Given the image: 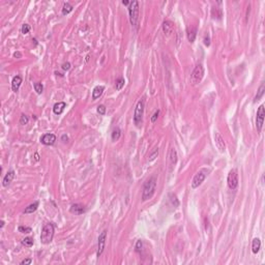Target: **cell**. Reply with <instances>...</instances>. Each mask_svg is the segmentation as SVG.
I'll use <instances>...</instances> for the list:
<instances>
[{
  "mask_svg": "<svg viewBox=\"0 0 265 265\" xmlns=\"http://www.w3.org/2000/svg\"><path fill=\"white\" fill-rule=\"evenodd\" d=\"M155 187H156V179L154 176H151L144 183L143 193H142V201L145 202L152 198V196L154 195V192H155Z\"/></svg>",
  "mask_w": 265,
  "mask_h": 265,
  "instance_id": "6da1fadb",
  "label": "cell"
},
{
  "mask_svg": "<svg viewBox=\"0 0 265 265\" xmlns=\"http://www.w3.org/2000/svg\"><path fill=\"white\" fill-rule=\"evenodd\" d=\"M128 14H130V21L132 27H136V30L138 29L139 24V2L132 1L128 6Z\"/></svg>",
  "mask_w": 265,
  "mask_h": 265,
  "instance_id": "7a4b0ae2",
  "label": "cell"
},
{
  "mask_svg": "<svg viewBox=\"0 0 265 265\" xmlns=\"http://www.w3.org/2000/svg\"><path fill=\"white\" fill-rule=\"evenodd\" d=\"M54 237V226L51 223H48L43 227L40 234V241L44 244H49Z\"/></svg>",
  "mask_w": 265,
  "mask_h": 265,
  "instance_id": "3957f363",
  "label": "cell"
},
{
  "mask_svg": "<svg viewBox=\"0 0 265 265\" xmlns=\"http://www.w3.org/2000/svg\"><path fill=\"white\" fill-rule=\"evenodd\" d=\"M144 105H145V101L144 99H141L139 101L136 106L135 109V114H134V122L137 126H140V123L142 122V118H143V114H144Z\"/></svg>",
  "mask_w": 265,
  "mask_h": 265,
  "instance_id": "277c9868",
  "label": "cell"
},
{
  "mask_svg": "<svg viewBox=\"0 0 265 265\" xmlns=\"http://www.w3.org/2000/svg\"><path fill=\"white\" fill-rule=\"evenodd\" d=\"M204 77V67L202 64H198L194 69L192 75H191V83L193 85H196L202 81Z\"/></svg>",
  "mask_w": 265,
  "mask_h": 265,
  "instance_id": "5b68a950",
  "label": "cell"
},
{
  "mask_svg": "<svg viewBox=\"0 0 265 265\" xmlns=\"http://www.w3.org/2000/svg\"><path fill=\"white\" fill-rule=\"evenodd\" d=\"M209 171L207 170V169H202V170H200L199 172H197V174L194 176V178H193L192 180V187L193 189H197V187H199V185H202V182L205 180L206 176H207V174H208Z\"/></svg>",
  "mask_w": 265,
  "mask_h": 265,
  "instance_id": "8992f818",
  "label": "cell"
},
{
  "mask_svg": "<svg viewBox=\"0 0 265 265\" xmlns=\"http://www.w3.org/2000/svg\"><path fill=\"white\" fill-rule=\"evenodd\" d=\"M227 182H228V187L234 191L237 189L238 187V174H237V171L235 169L231 170L228 174V178H227Z\"/></svg>",
  "mask_w": 265,
  "mask_h": 265,
  "instance_id": "52a82bcc",
  "label": "cell"
},
{
  "mask_svg": "<svg viewBox=\"0 0 265 265\" xmlns=\"http://www.w3.org/2000/svg\"><path fill=\"white\" fill-rule=\"evenodd\" d=\"M264 116H265V108L264 105H261L258 108L257 111V117H256V128L259 132H261L263 126V122H264Z\"/></svg>",
  "mask_w": 265,
  "mask_h": 265,
  "instance_id": "ba28073f",
  "label": "cell"
},
{
  "mask_svg": "<svg viewBox=\"0 0 265 265\" xmlns=\"http://www.w3.org/2000/svg\"><path fill=\"white\" fill-rule=\"evenodd\" d=\"M106 239H107V231H103L99 236V242H97V257H101L105 250V244H106Z\"/></svg>",
  "mask_w": 265,
  "mask_h": 265,
  "instance_id": "9c48e42d",
  "label": "cell"
},
{
  "mask_svg": "<svg viewBox=\"0 0 265 265\" xmlns=\"http://www.w3.org/2000/svg\"><path fill=\"white\" fill-rule=\"evenodd\" d=\"M214 141H215V145L218 147V149L220 150L221 152H224L226 149V144H225V141L223 139V137L221 136L220 132H215L214 134Z\"/></svg>",
  "mask_w": 265,
  "mask_h": 265,
  "instance_id": "30bf717a",
  "label": "cell"
},
{
  "mask_svg": "<svg viewBox=\"0 0 265 265\" xmlns=\"http://www.w3.org/2000/svg\"><path fill=\"white\" fill-rule=\"evenodd\" d=\"M40 142L45 145H53L56 142V136L54 134H46L40 138Z\"/></svg>",
  "mask_w": 265,
  "mask_h": 265,
  "instance_id": "8fae6325",
  "label": "cell"
},
{
  "mask_svg": "<svg viewBox=\"0 0 265 265\" xmlns=\"http://www.w3.org/2000/svg\"><path fill=\"white\" fill-rule=\"evenodd\" d=\"M69 211H71V213H75V214H83V213L86 211V208L85 206L82 205V204H73V205L71 206V208H69Z\"/></svg>",
  "mask_w": 265,
  "mask_h": 265,
  "instance_id": "7c38bea8",
  "label": "cell"
},
{
  "mask_svg": "<svg viewBox=\"0 0 265 265\" xmlns=\"http://www.w3.org/2000/svg\"><path fill=\"white\" fill-rule=\"evenodd\" d=\"M15 175H16V173H15L14 170L8 171V172L5 174L4 178H3V181H2V185H3V187H7V185H10V182H12V179L15 178Z\"/></svg>",
  "mask_w": 265,
  "mask_h": 265,
  "instance_id": "4fadbf2b",
  "label": "cell"
},
{
  "mask_svg": "<svg viewBox=\"0 0 265 265\" xmlns=\"http://www.w3.org/2000/svg\"><path fill=\"white\" fill-rule=\"evenodd\" d=\"M173 28H174V24L171 21H165L163 23V31L167 35H170L171 33H172Z\"/></svg>",
  "mask_w": 265,
  "mask_h": 265,
  "instance_id": "5bb4252c",
  "label": "cell"
},
{
  "mask_svg": "<svg viewBox=\"0 0 265 265\" xmlns=\"http://www.w3.org/2000/svg\"><path fill=\"white\" fill-rule=\"evenodd\" d=\"M65 107H66V104L64 102L57 103V104H55L54 107H53V112H54L56 115H60V114L64 111V108H65Z\"/></svg>",
  "mask_w": 265,
  "mask_h": 265,
  "instance_id": "9a60e30c",
  "label": "cell"
},
{
  "mask_svg": "<svg viewBox=\"0 0 265 265\" xmlns=\"http://www.w3.org/2000/svg\"><path fill=\"white\" fill-rule=\"evenodd\" d=\"M21 83H22V78L21 76H16L14 77L12 81V91L17 92L19 90L20 86H21Z\"/></svg>",
  "mask_w": 265,
  "mask_h": 265,
  "instance_id": "2e32d148",
  "label": "cell"
},
{
  "mask_svg": "<svg viewBox=\"0 0 265 265\" xmlns=\"http://www.w3.org/2000/svg\"><path fill=\"white\" fill-rule=\"evenodd\" d=\"M105 90V87L104 86H96V87H94V89H93L92 91V99H97L101 95L103 94V92H104Z\"/></svg>",
  "mask_w": 265,
  "mask_h": 265,
  "instance_id": "e0dca14e",
  "label": "cell"
},
{
  "mask_svg": "<svg viewBox=\"0 0 265 265\" xmlns=\"http://www.w3.org/2000/svg\"><path fill=\"white\" fill-rule=\"evenodd\" d=\"M261 248V241L259 238H254L253 242H252V252L254 254H257L259 252Z\"/></svg>",
  "mask_w": 265,
  "mask_h": 265,
  "instance_id": "ac0fdd59",
  "label": "cell"
},
{
  "mask_svg": "<svg viewBox=\"0 0 265 265\" xmlns=\"http://www.w3.org/2000/svg\"><path fill=\"white\" fill-rule=\"evenodd\" d=\"M38 207V202L35 201L34 203L30 204V205L28 206V207H26L25 208V210H24V213H26V214H29V213H33L34 211L37 209Z\"/></svg>",
  "mask_w": 265,
  "mask_h": 265,
  "instance_id": "d6986e66",
  "label": "cell"
},
{
  "mask_svg": "<svg viewBox=\"0 0 265 265\" xmlns=\"http://www.w3.org/2000/svg\"><path fill=\"white\" fill-rule=\"evenodd\" d=\"M264 92H265V86H264V83H263V84H261L258 91H257V94H256L255 99H254V102H258L259 99H261V97L264 95Z\"/></svg>",
  "mask_w": 265,
  "mask_h": 265,
  "instance_id": "ffe728a7",
  "label": "cell"
},
{
  "mask_svg": "<svg viewBox=\"0 0 265 265\" xmlns=\"http://www.w3.org/2000/svg\"><path fill=\"white\" fill-rule=\"evenodd\" d=\"M196 35H197V28L196 27H194V28H192L191 30L187 31V38H189V43H194L195 38H196Z\"/></svg>",
  "mask_w": 265,
  "mask_h": 265,
  "instance_id": "44dd1931",
  "label": "cell"
},
{
  "mask_svg": "<svg viewBox=\"0 0 265 265\" xmlns=\"http://www.w3.org/2000/svg\"><path fill=\"white\" fill-rule=\"evenodd\" d=\"M120 136H121V130L119 128H115L113 130H112L111 137H112V140H113V141H118Z\"/></svg>",
  "mask_w": 265,
  "mask_h": 265,
  "instance_id": "7402d4cb",
  "label": "cell"
},
{
  "mask_svg": "<svg viewBox=\"0 0 265 265\" xmlns=\"http://www.w3.org/2000/svg\"><path fill=\"white\" fill-rule=\"evenodd\" d=\"M170 162L172 165H175L176 163H177V152H176V150L174 148H172L170 150Z\"/></svg>",
  "mask_w": 265,
  "mask_h": 265,
  "instance_id": "603a6c76",
  "label": "cell"
},
{
  "mask_svg": "<svg viewBox=\"0 0 265 265\" xmlns=\"http://www.w3.org/2000/svg\"><path fill=\"white\" fill-rule=\"evenodd\" d=\"M73 10V6L69 4V2H66L63 4V7H62V15H67Z\"/></svg>",
  "mask_w": 265,
  "mask_h": 265,
  "instance_id": "cb8c5ba5",
  "label": "cell"
},
{
  "mask_svg": "<svg viewBox=\"0 0 265 265\" xmlns=\"http://www.w3.org/2000/svg\"><path fill=\"white\" fill-rule=\"evenodd\" d=\"M124 83H126V80H124V78H119L116 80V84H115V87H116V90H120L121 88L124 86Z\"/></svg>",
  "mask_w": 265,
  "mask_h": 265,
  "instance_id": "d4e9b609",
  "label": "cell"
},
{
  "mask_svg": "<svg viewBox=\"0 0 265 265\" xmlns=\"http://www.w3.org/2000/svg\"><path fill=\"white\" fill-rule=\"evenodd\" d=\"M169 198H170L171 203H172V205L174 206V207H178V206H179V201H178V199H177V197H176V195L170 194V195H169Z\"/></svg>",
  "mask_w": 265,
  "mask_h": 265,
  "instance_id": "484cf974",
  "label": "cell"
},
{
  "mask_svg": "<svg viewBox=\"0 0 265 265\" xmlns=\"http://www.w3.org/2000/svg\"><path fill=\"white\" fill-rule=\"evenodd\" d=\"M22 244L25 246L30 248V246H33V239L31 238V237H25V238L22 240Z\"/></svg>",
  "mask_w": 265,
  "mask_h": 265,
  "instance_id": "4316f807",
  "label": "cell"
},
{
  "mask_svg": "<svg viewBox=\"0 0 265 265\" xmlns=\"http://www.w3.org/2000/svg\"><path fill=\"white\" fill-rule=\"evenodd\" d=\"M157 155H159V148H154V150L151 152V153L149 154V157H148V161L149 162H152L154 161V160L157 157Z\"/></svg>",
  "mask_w": 265,
  "mask_h": 265,
  "instance_id": "83f0119b",
  "label": "cell"
},
{
  "mask_svg": "<svg viewBox=\"0 0 265 265\" xmlns=\"http://www.w3.org/2000/svg\"><path fill=\"white\" fill-rule=\"evenodd\" d=\"M33 87H34V89H35V91H36L37 94H40V93L43 92L44 86H43L42 83H34V84H33Z\"/></svg>",
  "mask_w": 265,
  "mask_h": 265,
  "instance_id": "f1b7e54d",
  "label": "cell"
},
{
  "mask_svg": "<svg viewBox=\"0 0 265 265\" xmlns=\"http://www.w3.org/2000/svg\"><path fill=\"white\" fill-rule=\"evenodd\" d=\"M29 121L28 119V116H26L25 114H22L21 115V118H20V124H22V126H25V124H27Z\"/></svg>",
  "mask_w": 265,
  "mask_h": 265,
  "instance_id": "f546056e",
  "label": "cell"
},
{
  "mask_svg": "<svg viewBox=\"0 0 265 265\" xmlns=\"http://www.w3.org/2000/svg\"><path fill=\"white\" fill-rule=\"evenodd\" d=\"M18 230H19V232H21V233H30V232L32 231L30 227H25V226H20V227L18 228Z\"/></svg>",
  "mask_w": 265,
  "mask_h": 265,
  "instance_id": "4dcf8cb0",
  "label": "cell"
},
{
  "mask_svg": "<svg viewBox=\"0 0 265 265\" xmlns=\"http://www.w3.org/2000/svg\"><path fill=\"white\" fill-rule=\"evenodd\" d=\"M97 113H99L101 115H105V113H106V107L104 105H99L97 107Z\"/></svg>",
  "mask_w": 265,
  "mask_h": 265,
  "instance_id": "1f68e13d",
  "label": "cell"
},
{
  "mask_svg": "<svg viewBox=\"0 0 265 265\" xmlns=\"http://www.w3.org/2000/svg\"><path fill=\"white\" fill-rule=\"evenodd\" d=\"M160 113H161L160 110H156V111L153 113V115H152V117H151V122L152 123H154L156 120H157V118H159V116H160Z\"/></svg>",
  "mask_w": 265,
  "mask_h": 265,
  "instance_id": "d6a6232c",
  "label": "cell"
},
{
  "mask_svg": "<svg viewBox=\"0 0 265 265\" xmlns=\"http://www.w3.org/2000/svg\"><path fill=\"white\" fill-rule=\"evenodd\" d=\"M29 30H30V26H29L28 24H24L23 26H22L21 31L23 34H27V33L29 32Z\"/></svg>",
  "mask_w": 265,
  "mask_h": 265,
  "instance_id": "836d02e7",
  "label": "cell"
},
{
  "mask_svg": "<svg viewBox=\"0 0 265 265\" xmlns=\"http://www.w3.org/2000/svg\"><path fill=\"white\" fill-rule=\"evenodd\" d=\"M142 246H143V242L142 240H138L137 243H136V252H138V253H140L141 252V250H142Z\"/></svg>",
  "mask_w": 265,
  "mask_h": 265,
  "instance_id": "e575fe53",
  "label": "cell"
},
{
  "mask_svg": "<svg viewBox=\"0 0 265 265\" xmlns=\"http://www.w3.org/2000/svg\"><path fill=\"white\" fill-rule=\"evenodd\" d=\"M204 45L206 47L210 46V37H209V35H205V37H204Z\"/></svg>",
  "mask_w": 265,
  "mask_h": 265,
  "instance_id": "d590c367",
  "label": "cell"
},
{
  "mask_svg": "<svg viewBox=\"0 0 265 265\" xmlns=\"http://www.w3.org/2000/svg\"><path fill=\"white\" fill-rule=\"evenodd\" d=\"M62 69H64V71H69V69H71V63L69 62H65V63L62 64Z\"/></svg>",
  "mask_w": 265,
  "mask_h": 265,
  "instance_id": "8d00e7d4",
  "label": "cell"
},
{
  "mask_svg": "<svg viewBox=\"0 0 265 265\" xmlns=\"http://www.w3.org/2000/svg\"><path fill=\"white\" fill-rule=\"evenodd\" d=\"M32 263V259H25V260L22 261L20 264L21 265H28V264H31Z\"/></svg>",
  "mask_w": 265,
  "mask_h": 265,
  "instance_id": "74e56055",
  "label": "cell"
},
{
  "mask_svg": "<svg viewBox=\"0 0 265 265\" xmlns=\"http://www.w3.org/2000/svg\"><path fill=\"white\" fill-rule=\"evenodd\" d=\"M61 139H62V141H63V142H67V140H69V137H67L66 135H62Z\"/></svg>",
  "mask_w": 265,
  "mask_h": 265,
  "instance_id": "f35d334b",
  "label": "cell"
},
{
  "mask_svg": "<svg viewBox=\"0 0 265 265\" xmlns=\"http://www.w3.org/2000/svg\"><path fill=\"white\" fill-rule=\"evenodd\" d=\"M14 56L16 57V58H21V57H22V54H21L20 52H16V53L14 54Z\"/></svg>",
  "mask_w": 265,
  "mask_h": 265,
  "instance_id": "ab89813d",
  "label": "cell"
},
{
  "mask_svg": "<svg viewBox=\"0 0 265 265\" xmlns=\"http://www.w3.org/2000/svg\"><path fill=\"white\" fill-rule=\"evenodd\" d=\"M34 159H35V161H38V160H40V156H38L37 153L34 154Z\"/></svg>",
  "mask_w": 265,
  "mask_h": 265,
  "instance_id": "60d3db41",
  "label": "cell"
},
{
  "mask_svg": "<svg viewBox=\"0 0 265 265\" xmlns=\"http://www.w3.org/2000/svg\"><path fill=\"white\" fill-rule=\"evenodd\" d=\"M128 3H130V2H128V1H124V0H123V1H122V4H124V5H128Z\"/></svg>",
  "mask_w": 265,
  "mask_h": 265,
  "instance_id": "b9f144b4",
  "label": "cell"
},
{
  "mask_svg": "<svg viewBox=\"0 0 265 265\" xmlns=\"http://www.w3.org/2000/svg\"><path fill=\"white\" fill-rule=\"evenodd\" d=\"M3 226H4V222H3V221H1V225H0V227L3 228Z\"/></svg>",
  "mask_w": 265,
  "mask_h": 265,
  "instance_id": "7bdbcfd3",
  "label": "cell"
}]
</instances>
